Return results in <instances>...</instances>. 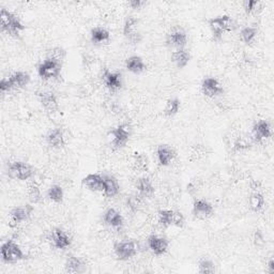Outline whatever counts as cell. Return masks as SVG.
Masks as SVG:
<instances>
[{
	"label": "cell",
	"instance_id": "6da1fadb",
	"mask_svg": "<svg viewBox=\"0 0 274 274\" xmlns=\"http://www.w3.org/2000/svg\"><path fill=\"white\" fill-rule=\"evenodd\" d=\"M0 26L2 31L12 37H19L21 31L25 30V26L23 25L19 17L4 8L0 11Z\"/></svg>",
	"mask_w": 274,
	"mask_h": 274
},
{
	"label": "cell",
	"instance_id": "7a4b0ae2",
	"mask_svg": "<svg viewBox=\"0 0 274 274\" xmlns=\"http://www.w3.org/2000/svg\"><path fill=\"white\" fill-rule=\"evenodd\" d=\"M30 83V75L24 71H16L9 76L2 77L0 82V91L2 93L9 92L11 90L25 88Z\"/></svg>",
	"mask_w": 274,
	"mask_h": 274
},
{
	"label": "cell",
	"instance_id": "3957f363",
	"mask_svg": "<svg viewBox=\"0 0 274 274\" xmlns=\"http://www.w3.org/2000/svg\"><path fill=\"white\" fill-rule=\"evenodd\" d=\"M208 25L215 39L220 40L225 32H229L235 27V23L229 15H220L210 19Z\"/></svg>",
	"mask_w": 274,
	"mask_h": 274
},
{
	"label": "cell",
	"instance_id": "277c9868",
	"mask_svg": "<svg viewBox=\"0 0 274 274\" xmlns=\"http://www.w3.org/2000/svg\"><path fill=\"white\" fill-rule=\"evenodd\" d=\"M131 134H132L131 125L129 123H121L110 131L108 137L111 139V144L115 148L120 149V148H123L128 144Z\"/></svg>",
	"mask_w": 274,
	"mask_h": 274
},
{
	"label": "cell",
	"instance_id": "5b68a950",
	"mask_svg": "<svg viewBox=\"0 0 274 274\" xmlns=\"http://www.w3.org/2000/svg\"><path fill=\"white\" fill-rule=\"evenodd\" d=\"M0 254H1V259L7 264H15L17 261L25 259V254L20 248V245L12 240H8L2 243Z\"/></svg>",
	"mask_w": 274,
	"mask_h": 274
},
{
	"label": "cell",
	"instance_id": "8992f818",
	"mask_svg": "<svg viewBox=\"0 0 274 274\" xmlns=\"http://www.w3.org/2000/svg\"><path fill=\"white\" fill-rule=\"evenodd\" d=\"M8 175L10 178L12 179L26 181L32 178L34 175V170L31 165H29L28 163L22 161H15L9 164Z\"/></svg>",
	"mask_w": 274,
	"mask_h": 274
},
{
	"label": "cell",
	"instance_id": "52a82bcc",
	"mask_svg": "<svg viewBox=\"0 0 274 274\" xmlns=\"http://www.w3.org/2000/svg\"><path fill=\"white\" fill-rule=\"evenodd\" d=\"M61 70H62V64L48 58L42 61L41 64L38 66L39 76L45 79V81L58 78L60 76Z\"/></svg>",
	"mask_w": 274,
	"mask_h": 274
},
{
	"label": "cell",
	"instance_id": "ba28073f",
	"mask_svg": "<svg viewBox=\"0 0 274 274\" xmlns=\"http://www.w3.org/2000/svg\"><path fill=\"white\" fill-rule=\"evenodd\" d=\"M138 247L135 241H121L114 245V253L119 260L127 261L137 254Z\"/></svg>",
	"mask_w": 274,
	"mask_h": 274
},
{
	"label": "cell",
	"instance_id": "9c48e42d",
	"mask_svg": "<svg viewBox=\"0 0 274 274\" xmlns=\"http://www.w3.org/2000/svg\"><path fill=\"white\" fill-rule=\"evenodd\" d=\"M187 43V34L183 28L180 26H176L171 28V30L166 36V44L170 47L176 49L184 48Z\"/></svg>",
	"mask_w": 274,
	"mask_h": 274
},
{
	"label": "cell",
	"instance_id": "30bf717a",
	"mask_svg": "<svg viewBox=\"0 0 274 274\" xmlns=\"http://www.w3.org/2000/svg\"><path fill=\"white\" fill-rule=\"evenodd\" d=\"M137 26H138V20L134 16L128 17L123 25V36L132 44L139 43L141 40V34L137 29Z\"/></svg>",
	"mask_w": 274,
	"mask_h": 274
},
{
	"label": "cell",
	"instance_id": "8fae6325",
	"mask_svg": "<svg viewBox=\"0 0 274 274\" xmlns=\"http://www.w3.org/2000/svg\"><path fill=\"white\" fill-rule=\"evenodd\" d=\"M253 139L256 142H262L267 139H269L272 136V127L270 122L267 120H259L257 121L252 129Z\"/></svg>",
	"mask_w": 274,
	"mask_h": 274
},
{
	"label": "cell",
	"instance_id": "7c38bea8",
	"mask_svg": "<svg viewBox=\"0 0 274 274\" xmlns=\"http://www.w3.org/2000/svg\"><path fill=\"white\" fill-rule=\"evenodd\" d=\"M202 92L208 96V98H215L223 93V86L215 77H206L203 79L202 85Z\"/></svg>",
	"mask_w": 274,
	"mask_h": 274
},
{
	"label": "cell",
	"instance_id": "4fadbf2b",
	"mask_svg": "<svg viewBox=\"0 0 274 274\" xmlns=\"http://www.w3.org/2000/svg\"><path fill=\"white\" fill-rule=\"evenodd\" d=\"M50 241L51 244L54 245L56 249L58 250H67L71 247L72 240L68 233L60 229V228H56L50 233Z\"/></svg>",
	"mask_w": 274,
	"mask_h": 274
},
{
	"label": "cell",
	"instance_id": "5bb4252c",
	"mask_svg": "<svg viewBox=\"0 0 274 274\" xmlns=\"http://www.w3.org/2000/svg\"><path fill=\"white\" fill-rule=\"evenodd\" d=\"M193 215L197 219L205 220L212 215L213 206L206 199H196L193 204Z\"/></svg>",
	"mask_w": 274,
	"mask_h": 274
},
{
	"label": "cell",
	"instance_id": "9a60e30c",
	"mask_svg": "<svg viewBox=\"0 0 274 274\" xmlns=\"http://www.w3.org/2000/svg\"><path fill=\"white\" fill-rule=\"evenodd\" d=\"M168 240L166 238L153 235L148 238V248L151 252L157 256H162L167 252L168 250Z\"/></svg>",
	"mask_w": 274,
	"mask_h": 274
},
{
	"label": "cell",
	"instance_id": "2e32d148",
	"mask_svg": "<svg viewBox=\"0 0 274 274\" xmlns=\"http://www.w3.org/2000/svg\"><path fill=\"white\" fill-rule=\"evenodd\" d=\"M102 78L106 88L110 89L111 91H117L122 87V75L119 72L105 70L104 73H103Z\"/></svg>",
	"mask_w": 274,
	"mask_h": 274
},
{
	"label": "cell",
	"instance_id": "e0dca14e",
	"mask_svg": "<svg viewBox=\"0 0 274 274\" xmlns=\"http://www.w3.org/2000/svg\"><path fill=\"white\" fill-rule=\"evenodd\" d=\"M33 207L30 205H25L21 206V207H15L10 212V219L11 222L19 224V223H23L29 220V218L32 214Z\"/></svg>",
	"mask_w": 274,
	"mask_h": 274
},
{
	"label": "cell",
	"instance_id": "ac0fdd59",
	"mask_svg": "<svg viewBox=\"0 0 274 274\" xmlns=\"http://www.w3.org/2000/svg\"><path fill=\"white\" fill-rule=\"evenodd\" d=\"M38 96L40 103L47 112L54 113L58 111V100H57V96L54 92H51V91H41V92L38 93Z\"/></svg>",
	"mask_w": 274,
	"mask_h": 274
},
{
	"label": "cell",
	"instance_id": "d6986e66",
	"mask_svg": "<svg viewBox=\"0 0 274 274\" xmlns=\"http://www.w3.org/2000/svg\"><path fill=\"white\" fill-rule=\"evenodd\" d=\"M82 183L88 190L92 192H102L104 191V179L103 175L100 174H89L82 180Z\"/></svg>",
	"mask_w": 274,
	"mask_h": 274
},
{
	"label": "cell",
	"instance_id": "ffe728a7",
	"mask_svg": "<svg viewBox=\"0 0 274 274\" xmlns=\"http://www.w3.org/2000/svg\"><path fill=\"white\" fill-rule=\"evenodd\" d=\"M46 141L54 149H61V148H64L66 144L64 131L60 128H56L49 131L48 134L46 135Z\"/></svg>",
	"mask_w": 274,
	"mask_h": 274
},
{
	"label": "cell",
	"instance_id": "44dd1931",
	"mask_svg": "<svg viewBox=\"0 0 274 274\" xmlns=\"http://www.w3.org/2000/svg\"><path fill=\"white\" fill-rule=\"evenodd\" d=\"M157 158L160 165L162 166H168L174 161L175 151L171 147L167 145H160L157 149Z\"/></svg>",
	"mask_w": 274,
	"mask_h": 274
},
{
	"label": "cell",
	"instance_id": "7402d4cb",
	"mask_svg": "<svg viewBox=\"0 0 274 274\" xmlns=\"http://www.w3.org/2000/svg\"><path fill=\"white\" fill-rule=\"evenodd\" d=\"M103 221L106 225L113 228H120L123 225V218L119 211L114 208L107 209L103 214Z\"/></svg>",
	"mask_w": 274,
	"mask_h": 274
},
{
	"label": "cell",
	"instance_id": "603a6c76",
	"mask_svg": "<svg viewBox=\"0 0 274 274\" xmlns=\"http://www.w3.org/2000/svg\"><path fill=\"white\" fill-rule=\"evenodd\" d=\"M190 60L191 55L185 48L175 49V51H173V54H171V61L174 62L175 66L178 68H185L188 65Z\"/></svg>",
	"mask_w": 274,
	"mask_h": 274
},
{
	"label": "cell",
	"instance_id": "cb8c5ba5",
	"mask_svg": "<svg viewBox=\"0 0 274 274\" xmlns=\"http://www.w3.org/2000/svg\"><path fill=\"white\" fill-rule=\"evenodd\" d=\"M104 179V191L103 194L106 197H114L119 193V183L118 180L112 175H103Z\"/></svg>",
	"mask_w": 274,
	"mask_h": 274
},
{
	"label": "cell",
	"instance_id": "d4e9b609",
	"mask_svg": "<svg viewBox=\"0 0 274 274\" xmlns=\"http://www.w3.org/2000/svg\"><path fill=\"white\" fill-rule=\"evenodd\" d=\"M90 39L93 44H104L111 40V33L103 27H94L90 32Z\"/></svg>",
	"mask_w": 274,
	"mask_h": 274
},
{
	"label": "cell",
	"instance_id": "484cf974",
	"mask_svg": "<svg viewBox=\"0 0 274 274\" xmlns=\"http://www.w3.org/2000/svg\"><path fill=\"white\" fill-rule=\"evenodd\" d=\"M136 188L140 197H150L154 193V186L149 178L141 177L136 182Z\"/></svg>",
	"mask_w": 274,
	"mask_h": 274
},
{
	"label": "cell",
	"instance_id": "4316f807",
	"mask_svg": "<svg viewBox=\"0 0 274 274\" xmlns=\"http://www.w3.org/2000/svg\"><path fill=\"white\" fill-rule=\"evenodd\" d=\"M125 67H127L128 71L133 74H140L146 70L145 61L139 56H131L125 62Z\"/></svg>",
	"mask_w": 274,
	"mask_h": 274
},
{
	"label": "cell",
	"instance_id": "83f0119b",
	"mask_svg": "<svg viewBox=\"0 0 274 274\" xmlns=\"http://www.w3.org/2000/svg\"><path fill=\"white\" fill-rule=\"evenodd\" d=\"M65 267H66L67 272L79 273V272L84 271L85 264H84V261L81 258H78L77 256L70 255V256H68Z\"/></svg>",
	"mask_w": 274,
	"mask_h": 274
},
{
	"label": "cell",
	"instance_id": "f1b7e54d",
	"mask_svg": "<svg viewBox=\"0 0 274 274\" xmlns=\"http://www.w3.org/2000/svg\"><path fill=\"white\" fill-rule=\"evenodd\" d=\"M265 197L260 192H253L250 195L249 198V204L250 208L252 209L254 212H258L265 206Z\"/></svg>",
	"mask_w": 274,
	"mask_h": 274
},
{
	"label": "cell",
	"instance_id": "f546056e",
	"mask_svg": "<svg viewBox=\"0 0 274 274\" xmlns=\"http://www.w3.org/2000/svg\"><path fill=\"white\" fill-rule=\"evenodd\" d=\"M46 195L49 201L55 204H61L62 202H64L65 193H64V190H62V187L58 184L51 185L47 190Z\"/></svg>",
	"mask_w": 274,
	"mask_h": 274
},
{
	"label": "cell",
	"instance_id": "4dcf8cb0",
	"mask_svg": "<svg viewBox=\"0 0 274 274\" xmlns=\"http://www.w3.org/2000/svg\"><path fill=\"white\" fill-rule=\"evenodd\" d=\"M257 33H258V29L254 26H247L244 27L240 31V37L241 40L245 44H251L257 37Z\"/></svg>",
	"mask_w": 274,
	"mask_h": 274
},
{
	"label": "cell",
	"instance_id": "1f68e13d",
	"mask_svg": "<svg viewBox=\"0 0 274 274\" xmlns=\"http://www.w3.org/2000/svg\"><path fill=\"white\" fill-rule=\"evenodd\" d=\"M174 210H167L164 209L159 211V223L160 225H162L163 227H169L173 226L174 224Z\"/></svg>",
	"mask_w": 274,
	"mask_h": 274
},
{
	"label": "cell",
	"instance_id": "d6a6232c",
	"mask_svg": "<svg viewBox=\"0 0 274 274\" xmlns=\"http://www.w3.org/2000/svg\"><path fill=\"white\" fill-rule=\"evenodd\" d=\"M180 106H181V103L179 99L171 98L166 102V105H165L164 108V114L168 117H173L179 112Z\"/></svg>",
	"mask_w": 274,
	"mask_h": 274
},
{
	"label": "cell",
	"instance_id": "836d02e7",
	"mask_svg": "<svg viewBox=\"0 0 274 274\" xmlns=\"http://www.w3.org/2000/svg\"><path fill=\"white\" fill-rule=\"evenodd\" d=\"M134 166L140 171H146L149 168V159L145 153H136L134 158Z\"/></svg>",
	"mask_w": 274,
	"mask_h": 274
},
{
	"label": "cell",
	"instance_id": "e575fe53",
	"mask_svg": "<svg viewBox=\"0 0 274 274\" xmlns=\"http://www.w3.org/2000/svg\"><path fill=\"white\" fill-rule=\"evenodd\" d=\"M28 196H29V201L32 204H40L43 201L41 190L36 184H31L28 187Z\"/></svg>",
	"mask_w": 274,
	"mask_h": 274
},
{
	"label": "cell",
	"instance_id": "d590c367",
	"mask_svg": "<svg viewBox=\"0 0 274 274\" xmlns=\"http://www.w3.org/2000/svg\"><path fill=\"white\" fill-rule=\"evenodd\" d=\"M250 148H251V141L247 138V137H243V136L237 137V139L233 141V145H232V150L235 152L248 150Z\"/></svg>",
	"mask_w": 274,
	"mask_h": 274
},
{
	"label": "cell",
	"instance_id": "8d00e7d4",
	"mask_svg": "<svg viewBox=\"0 0 274 274\" xmlns=\"http://www.w3.org/2000/svg\"><path fill=\"white\" fill-rule=\"evenodd\" d=\"M46 58L53 59L55 61H58V62H60V64H62L66 58V50L61 47H53L47 51Z\"/></svg>",
	"mask_w": 274,
	"mask_h": 274
},
{
	"label": "cell",
	"instance_id": "74e56055",
	"mask_svg": "<svg viewBox=\"0 0 274 274\" xmlns=\"http://www.w3.org/2000/svg\"><path fill=\"white\" fill-rule=\"evenodd\" d=\"M198 272L199 273H214L215 265L212 260L204 258L198 264Z\"/></svg>",
	"mask_w": 274,
	"mask_h": 274
},
{
	"label": "cell",
	"instance_id": "f35d334b",
	"mask_svg": "<svg viewBox=\"0 0 274 274\" xmlns=\"http://www.w3.org/2000/svg\"><path fill=\"white\" fill-rule=\"evenodd\" d=\"M260 2L257 1V0H247V1L243 2V9L247 14H252L256 12L257 9L259 8Z\"/></svg>",
	"mask_w": 274,
	"mask_h": 274
},
{
	"label": "cell",
	"instance_id": "ab89813d",
	"mask_svg": "<svg viewBox=\"0 0 274 274\" xmlns=\"http://www.w3.org/2000/svg\"><path fill=\"white\" fill-rule=\"evenodd\" d=\"M184 223H185V220H184V216L183 214H182L181 212H178V211H175V214H174V224L173 226H176V227H183L184 226Z\"/></svg>",
	"mask_w": 274,
	"mask_h": 274
},
{
	"label": "cell",
	"instance_id": "60d3db41",
	"mask_svg": "<svg viewBox=\"0 0 274 274\" xmlns=\"http://www.w3.org/2000/svg\"><path fill=\"white\" fill-rule=\"evenodd\" d=\"M128 207L132 210V211H136L139 207V199L137 197H130L128 199Z\"/></svg>",
	"mask_w": 274,
	"mask_h": 274
},
{
	"label": "cell",
	"instance_id": "b9f144b4",
	"mask_svg": "<svg viewBox=\"0 0 274 274\" xmlns=\"http://www.w3.org/2000/svg\"><path fill=\"white\" fill-rule=\"evenodd\" d=\"M254 240H255V244L257 245V247H259V245H262V244L265 243L264 236H262V233H261L259 230H257V231L255 232Z\"/></svg>",
	"mask_w": 274,
	"mask_h": 274
},
{
	"label": "cell",
	"instance_id": "7bdbcfd3",
	"mask_svg": "<svg viewBox=\"0 0 274 274\" xmlns=\"http://www.w3.org/2000/svg\"><path fill=\"white\" fill-rule=\"evenodd\" d=\"M146 4V1H141V0H132L129 2V5L132 9H140Z\"/></svg>",
	"mask_w": 274,
	"mask_h": 274
},
{
	"label": "cell",
	"instance_id": "ee69618b",
	"mask_svg": "<svg viewBox=\"0 0 274 274\" xmlns=\"http://www.w3.org/2000/svg\"><path fill=\"white\" fill-rule=\"evenodd\" d=\"M250 186H251V188H252V190H253V192H259L260 183H259L258 181L252 180V181H251V183H250Z\"/></svg>",
	"mask_w": 274,
	"mask_h": 274
},
{
	"label": "cell",
	"instance_id": "f6af8a7d",
	"mask_svg": "<svg viewBox=\"0 0 274 274\" xmlns=\"http://www.w3.org/2000/svg\"><path fill=\"white\" fill-rule=\"evenodd\" d=\"M267 269H268V272H269V273H274V260H273V258H271L269 260V262H268Z\"/></svg>",
	"mask_w": 274,
	"mask_h": 274
}]
</instances>
